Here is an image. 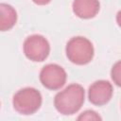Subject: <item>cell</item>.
Segmentation results:
<instances>
[{
	"mask_svg": "<svg viewBox=\"0 0 121 121\" xmlns=\"http://www.w3.org/2000/svg\"><path fill=\"white\" fill-rule=\"evenodd\" d=\"M84 100V88L80 84L72 83L55 95L54 106L60 113L63 115H71L79 111Z\"/></svg>",
	"mask_w": 121,
	"mask_h": 121,
	"instance_id": "6da1fadb",
	"label": "cell"
},
{
	"mask_svg": "<svg viewBox=\"0 0 121 121\" xmlns=\"http://www.w3.org/2000/svg\"><path fill=\"white\" fill-rule=\"evenodd\" d=\"M65 52L71 62L78 65H84L93 60L95 49L90 40L85 37L77 36L67 42Z\"/></svg>",
	"mask_w": 121,
	"mask_h": 121,
	"instance_id": "7a4b0ae2",
	"label": "cell"
},
{
	"mask_svg": "<svg viewBox=\"0 0 121 121\" xmlns=\"http://www.w3.org/2000/svg\"><path fill=\"white\" fill-rule=\"evenodd\" d=\"M42 101V95L37 89L26 87L20 89L14 94L12 105L14 110L20 114L30 115L40 109Z\"/></svg>",
	"mask_w": 121,
	"mask_h": 121,
	"instance_id": "3957f363",
	"label": "cell"
},
{
	"mask_svg": "<svg viewBox=\"0 0 121 121\" xmlns=\"http://www.w3.org/2000/svg\"><path fill=\"white\" fill-rule=\"evenodd\" d=\"M26 57L36 62L43 61L50 53V44L46 38L42 35L34 34L28 36L23 44Z\"/></svg>",
	"mask_w": 121,
	"mask_h": 121,
	"instance_id": "277c9868",
	"label": "cell"
},
{
	"mask_svg": "<svg viewBox=\"0 0 121 121\" xmlns=\"http://www.w3.org/2000/svg\"><path fill=\"white\" fill-rule=\"evenodd\" d=\"M39 78L43 87L55 91L60 89L65 84L67 74L61 66L56 63H49L42 68Z\"/></svg>",
	"mask_w": 121,
	"mask_h": 121,
	"instance_id": "5b68a950",
	"label": "cell"
},
{
	"mask_svg": "<svg viewBox=\"0 0 121 121\" xmlns=\"http://www.w3.org/2000/svg\"><path fill=\"white\" fill-rule=\"evenodd\" d=\"M113 94V88L108 80H96L95 81L88 90L89 101L95 106H103L107 104Z\"/></svg>",
	"mask_w": 121,
	"mask_h": 121,
	"instance_id": "8992f818",
	"label": "cell"
},
{
	"mask_svg": "<svg viewBox=\"0 0 121 121\" xmlns=\"http://www.w3.org/2000/svg\"><path fill=\"white\" fill-rule=\"evenodd\" d=\"M73 12L81 19L94 18L99 11L100 4L98 0H74Z\"/></svg>",
	"mask_w": 121,
	"mask_h": 121,
	"instance_id": "52a82bcc",
	"label": "cell"
},
{
	"mask_svg": "<svg viewBox=\"0 0 121 121\" xmlns=\"http://www.w3.org/2000/svg\"><path fill=\"white\" fill-rule=\"evenodd\" d=\"M17 21L16 10L8 4H0V29L1 31H7L11 29Z\"/></svg>",
	"mask_w": 121,
	"mask_h": 121,
	"instance_id": "ba28073f",
	"label": "cell"
},
{
	"mask_svg": "<svg viewBox=\"0 0 121 121\" xmlns=\"http://www.w3.org/2000/svg\"><path fill=\"white\" fill-rule=\"evenodd\" d=\"M111 77L114 84L121 87V60L116 61L111 70Z\"/></svg>",
	"mask_w": 121,
	"mask_h": 121,
	"instance_id": "9c48e42d",
	"label": "cell"
},
{
	"mask_svg": "<svg viewBox=\"0 0 121 121\" xmlns=\"http://www.w3.org/2000/svg\"><path fill=\"white\" fill-rule=\"evenodd\" d=\"M78 120H101L102 118L95 112L87 110V111L83 112L82 113H80V115L78 117Z\"/></svg>",
	"mask_w": 121,
	"mask_h": 121,
	"instance_id": "30bf717a",
	"label": "cell"
},
{
	"mask_svg": "<svg viewBox=\"0 0 121 121\" xmlns=\"http://www.w3.org/2000/svg\"><path fill=\"white\" fill-rule=\"evenodd\" d=\"M35 4L40 5V6H43V5H47L48 3H50L51 0H32Z\"/></svg>",
	"mask_w": 121,
	"mask_h": 121,
	"instance_id": "8fae6325",
	"label": "cell"
},
{
	"mask_svg": "<svg viewBox=\"0 0 121 121\" xmlns=\"http://www.w3.org/2000/svg\"><path fill=\"white\" fill-rule=\"evenodd\" d=\"M116 23L121 27V10H119L116 14Z\"/></svg>",
	"mask_w": 121,
	"mask_h": 121,
	"instance_id": "7c38bea8",
	"label": "cell"
}]
</instances>
